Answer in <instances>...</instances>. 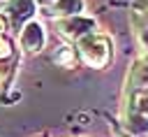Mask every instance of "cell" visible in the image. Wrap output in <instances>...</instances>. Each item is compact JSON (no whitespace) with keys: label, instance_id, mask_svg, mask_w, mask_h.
I'll return each instance as SVG.
<instances>
[{"label":"cell","instance_id":"1","mask_svg":"<svg viewBox=\"0 0 148 137\" xmlns=\"http://www.w3.org/2000/svg\"><path fill=\"white\" fill-rule=\"evenodd\" d=\"M79 53L86 65L90 67H104L111 60V44L102 35H86L79 39Z\"/></svg>","mask_w":148,"mask_h":137},{"label":"cell","instance_id":"2","mask_svg":"<svg viewBox=\"0 0 148 137\" xmlns=\"http://www.w3.org/2000/svg\"><path fill=\"white\" fill-rule=\"evenodd\" d=\"M95 28V21L90 19H83V16H69V19H62L58 21V33L65 35V37H86L90 35V30Z\"/></svg>","mask_w":148,"mask_h":137},{"label":"cell","instance_id":"3","mask_svg":"<svg viewBox=\"0 0 148 137\" xmlns=\"http://www.w3.org/2000/svg\"><path fill=\"white\" fill-rule=\"evenodd\" d=\"M44 28H42V23H37V21H30L28 26H23V30H21V46L28 51V53H37V51H42V46H44Z\"/></svg>","mask_w":148,"mask_h":137},{"label":"cell","instance_id":"4","mask_svg":"<svg viewBox=\"0 0 148 137\" xmlns=\"http://www.w3.org/2000/svg\"><path fill=\"white\" fill-rule=\"evenodd\" d=\"M35 12L32 0H7V14L12 16L14 23H21L23 19H30Z\"/></svg>","mask_w":148,"mask_h":137},{"label":"cell","instance_id":"5","mask_svg":"<svg viewBox=\"0 0 148 137\" xmlns=\"http://www.w3.org/2000/svg\"><path fill=\"white\" fill-rule=\"evenodd\" d=\"M53 12L56 14H65V16H74L76 12H81V0H56L53 2Z\"/></svg>","mask_w":148,"mask_h":137},{"label":"cell","instance_id":"6","mask_svg":"<svg viewBox=\"0 0 148 137\" xmlns=\"http://www.w3.org/2000/svg\"><path fill=\"white\" fill-rule=\"evenodd\" d=\"M56 60H58V63H69V65H72V63H74L72 49H69V46H60V51L56 53Z\"/></svg>","mask_w":148,"mask_h":137},{"label":"cell","instance_id":"7","mask_svg":"<svg viewBox=\"0 0 148 137\" xmlns=\"http://www.w3.org/2000/svg\"><path fill=\"white\" fill-rule=\"evenodd\" d=\"M9 56H12V42L7 37H0V60H5Z\"/></svg>","mask_w":148,"mask_h":137},{"label":"cell","instance_id":"8","mask_svg":"<svg viewBox=\"0 0 148 137\" xmlns=\"http://www.w3.org/2000/svg\"><path fill=\"white\" fill-rule=\"evenodd\" d=\"M5 30H7V21H5V14H0V37H2Z\"/></svg>","mask_w":148,"mask_h":137}]
</instances>
